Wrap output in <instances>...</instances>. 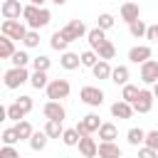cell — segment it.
Masks as SVG:
<instances>
[{
  "label": "cell",
  "mask_w": 158,
  "mask_h": 158,
  "mask_svg": "<svg viewBox=\"0 0 158 158\" xmlns=\"http://www.w3.org/2000/svg\"><path fill=\"white\" fill-rule=\"evenodd\" d=\"M22 20L30 30H42L44 25H49L52 20V12L47 7H37V5H25L22 10Z\"/></svg>",
  "instance_id": "obj_1"
},
{
  "label": "cell",
  "mask_w": 158,
  "mask_h": 158,
  "mask_svg": "<svg viewBox=\"0 0 158 158\" xmlns=\"http://www.w3.org/2000/svg\"><path fill=\"white\" fill-rule=\"evenodd\" d=\"M30 72H27V67H10L7 72H5V86L7 89H20L22 84H27L30 81Z\"/></svg>",
  "instance_id": "obj_2"
},
{
  "label": "cell",
  "mask_w": 158,
  "mask_h": 158,
  "mask_svg": "<svg viewBox=\"0 0 158 158\" xmlns=\"http://www.w3.org/2000/svg\"><path fill=\"white\" fill-rule=\"evenodd\" d=\"M44 91H47V99H49V101H62V99L69 96L72 86H69L67 79H49V84H47Z\"/></svg>",
  "instance_id": "obj_3"
},
{
  "label": "cell",
  "mask_w": 158,
  "mask_h": 158,
  "mask_svg": "<svg viewBox=\"0 0 158 158\" xmlns=\"http://www.w3.org/2000/svg\"><path fill=\"white\" fill-rule=\"evenodd\" d=\"M27 32H30V30H27V25H25V22H20V20H2V35H5V37L25 42Z\"/></svg>",
  "instance_id": "obj_4"
},
{
  "label": "cell",
  "mask_w": 158,
  "mask_h": 158,
  "mask_svg": "<svg viewBox=\"0 0 158 158\" xmlns=\"http://www.w3.org/2000/svg\"><path fill=\"white\" fill-rule=\"evenodd\" d=\"M101 123H104V121L99 118V114H94V111H91V114H86V116L74 126V128L79 131V136H91V133H99Z\"/></svg>",
  "instance_id": "obj_5"
},
{
  "label": "cell",
  "mask_w": 158,
  "mask_h": 158,
  "mask_svg": "<svg viewBox=\"0 0 158 158\" xmlns=\"http://www.w3.org/2000/svg\"><path fill=\"white\" fill-rule=\"evenodd\" d=\"M59 32H62L69 42H77V40H81V37H86V35H89V30H86V25H84L81 20H69Z\"/></svg>",
  "instance_id": "obj_6"
},
{
  "label": "cell",
  "mask_w": 158,
  "mask_h": 158,
  "mask_svg": "<svg viewBox=\"0 0 158 158\" xmlns=\"http://www.w3.org/2000/svg\"><path fill=\"white\" fill-rule=\"evenodd\" d=\"M79 99L86 104V106H101L104 104V91L99 89V86H81L79 89Z\"/></svg>",
  "instance_id": "obj_7"
},
{
  "label": "cell",
  "mask_w": 158,
  "mask_h": 158,
  "mask_svg": "<svg viewBox=\"0 0 158 158\" xmlns=\"http://www.w3.org/2000/svg\"><path fill=\"white\" fill-rule=\"evenodd\" d=\"M153 91L151 89H141V94H138V99L133 101V111L136 114H148L151 109H153Z\"/></svg>",
  "instance_id": "obj_8"
},
{
  "label": "cell",
  "mask_w": 158,
  "mask_h": 158,
  "mask_svg": "<svg viewBox=\"0 0 158 158\" xmlns=\"http://www.w3.org/2000/svg\"><path fill=\"white\" fill-rule=\"evenodd\" d=\"M42 114L47 116V121H64L67 109L62 106V101H47V104L42 106Z\"/></svg>",
  "instance_id": "obj_9"
},
{
  "label": "cell",
  "mask_w": 158,
  "mask_h": 158,
  "mask_svg": "<svg viewBox=\"0 0 158 158\" xmlns=\"http://www.w3.org/2000/svg\"><path fill=\"white\" fill-rule=\"evenodd\" d=\"M141 81L143 84H156L158 81V59H148L141 64Z\"/></svg>",
  "instance_id": "obj_10"
},
{
  "label": "cell",
  "mask_w": 158,
  "mask_h": 158,
  "mask_svg": "<svg viewBox=\"0 0 158 158\" xmlns=\"http://www.w3.org/2000/svg\"><path fill=\"white\" fill-rule=\"evenodd\" d=\"M22 10H25V7L20 5V0H5V2L0 5V12H2L5 20H20Z\"/></svg>",
  "instance_id": "obj_11"
},
{
  "label": "cell",
  "mask_w": 158,
  "mask_h": 158,
  "mask_svg": "<svg viewBox=\"0 0 158 158\" xmlns=\"http://www.w3.org/2000/svg\"><path fill=\"white\" fill-rule=\"evenodd\" d=\"M118 12H121V20L128 22V25L136 22V20H141V5L138 2H123Z\"/></svg>",
  "instance_id": "obj_12"
},
{
  "label": "cell",
  "mask_w": 158,
  "mask_h": 158,
  "mask_svg": "<svg viewBox=\"0 0 158 158\" xmlns=\"http://www.w3.org/2000/svg\"><path fill=\"white\" fill-rule=\"evenodd\" d=\"M151 54H153V52H151L148 44H136V47L128 49V59H131L133 64H143V62H148Z\"/></svg>",
  "instance_id": "obj_13"
},
{
  "label": "cell",
  "mask_w": 158,
  "mask_h": 158,
  "mask_svg": "<svg viewBox=\"0 0 158 158\" xmlns=\"http://www.w3.org/2000/svg\"><path fill=\"white\" fill-rule=\"evenodd\" d=\"M79 153H81L84 158H96V156H99V143H96L91 136H81V141H79Z\"/></svg>",
  "instance_id": "obj_14"
},
{
  "label": "cell",
  "mask_w": 158,
  "mask_h": 158,
  "mask_svg": "<svg viewBox=\"0 0 158 158\" xmlns=\"http://www.w3.org/2000/svg\"><path fill=\"white\" fill-rule=\"evenodd\" d=\"M99 158H123V153H121L118 143H114V141H101V143H99Z\"/></svg>",
  "instance_id": "obj_15"
},
{
  "label": "cell",
  "mask_w": 158,
  "mask_h": 158,
  "mask_svg": "<svg viewBox=\"0 0 158 158\" xmlns=\"http://www.w3.org/2000/svg\"><path fill=\"white\" fill-rule=\"evenodd\" d=\"M133 114H136V111H133V106H131V104H126V101H121V99L111 104V116H114V118H131Z\"/></svg>",
  "instance_id": "obj_16"
},
{
  "label": "cell",
  "mask_w": 158,
  "mask_h": 158,
  "mask_svg": "<svg viewBox=\"0 0 158 158\" xmlns=\"http://www.w3.org/2000/svg\"><path fill=\"white\" fill-rule=\"evenodd\" d=\"M79 64H81V54H74V52H62V57H59V67L62 69H79Z\"/></svg>",
  "instance_id": "obj_17"
},
{
  "label": "cell",
  "mask_w": 158,
  "mask_h": 158,
  "mask_svg": "<svg viewBox=\"0 0 158 158\" xmlns=\"http://www.w3.org/2000/svg\"><path fill=\"white\" fill-rule=\"evenodd\" d=\"M128 79H131V72H128V67H126V64L114 67V72H111V81H114L116 86H126V84H128Z\"/></svg>",
  "instance_id": "obj_18"
},
{
  "label": "cell",
  "mask_w": 158,
  "mask_h": 158,
  "mask_svg": "<svg viewBox=\"0 0 158 158\" xmlns=\"http://www.w3.org/2000/svg\"><path fill=\"white\" fill-rule=\"evenodd\" d=\"M86 42H89V47L96 52L104 42H106V32L101 30V27H94V30H89V35H86Z\"/></svg>",
  "instance_id": "obj_19"
},
{
  "label": "cell",
  "mask_w": 158,
  "mask_h": 158,
  "mask_svg": "<svg viewBox=\"0 0 158 158\" xmlns=\"http://www.w3.org/2000/svg\"><path fill=\"white\" fill-rule=\"evenodd\" d=\"M146 133L148 131H143V128H128V133H126V141H128V146H136V148H141V146H146Z\"/></svg>",
  "instance_id": "obj_20"
},
{
  "label": "cell",
  "mask_w": 158,
  "mask_h": 158,
  "mask_svg": "<svg viewBox=\"0 0 158 158\" xmlns=\"http://www.w3.org/2000/svg\"><path fill=\"white\" fill-rule=\"evenodd\" d=\"M17 49H15V40H10V37H0V57L2 59H12V54H15Z\"/></svg>",
  "instance_id": "obj_21"
},
{
  "label": "cell",
  "mask_w": 158,
  "mask_h": 158,
  "mask_svg": "<svg viewBox=\"0 0 158 158\" xmlns=\"http://www.w3.org/2000/svg\"><path fill=\"white\" fill-rule=\"evenodd\" d=\"M138 94H141V89H138L136 84H126V86H121V101H126V104H131V106H133V101L138 99Z\"/></svg>",
  "instance_id": "obj_22"
},
{
  "label": "cell",
  "mask_w": 158,
  "mask_h": 158,
  "mask_svg": "<svg viewBox=\"0 0 158 158\" xmlns=\"http://www.w3.org/2000/svg\"><path fill=\"white\" fill-rule=\"evenodd\" d=\"M47 141H49V136H47L44 131H35V133H32V138H30L27 143H30V148H32V151H44Z\"/></svg>",
  "instance_id": "obj_23"
},
{
  "label": "cell",
  "mask_w": 158,
  "mask_h": 158,
  "mask_svg": "<svg viewBox=\"0 0 158 158\" xmlns=\"http://www.w3.org/2000/svg\"><path fill=\"white\" fill-rule=\"evenodd\" d=\"M42 131H44L49 138H62V136H64V126H62V121H47Z\"/></svg>",
  "instance_id": "obj_24"
},
{
  "label": "cell",
  "mask_w": 158,
  "mask_h": 158,
  "mask_svg": "<svg viewBox=\"0 0 158 158\" xmlns=\"http://www.w3.org/2000/svg\"><path fill=\"white\" fill-rule=\"evenodd\" d=\"M99 138H101V141H116V138H118V128H116V123H101V128H99Z\"/></svg>",
  "instance_id": "obj_25"
},
{
  "label": "cell",
  "mask_w": 158,
  "mask_h": 158,
  "mask_svg": "<svg viewBox=\"0 0 158 158\" xmlns=\"http://www.w3.org/2000/svg\"><path fill=\"white\" fill-rule=\"evenodd\" d=\"M67 44H69V40H67L59 30L49 37V47H52V49H57V52H67Z\"/></svg>",
  "instance_id": "obj_26"
},
{
  "label": "cell",
  "mask_w": 158,
  "mask_h": 158,
  "mask_svg": "<svg viewBox=\"0 0 158 158\" xmlns=\"http://www.w3.org/2000/svg\"><path fill=\"white\" fill-rule=\"evenodd\" d=\"M96 54H99V59H104V62H109V59H114L116 57V47H114V42H104L99 49H96Z\"/></svg>",
  "instance_id": "obj_27"
},
{
  "label": "cell",
  "mask_w": 158,
  "mask_h": 158,
  "mask_svg": "<svg viewBox=\"0 0 158 158\" xmlns=\"http://www.w3.org/2000/svg\"><path fill=\"white\" fill-rule=\"evenodd\" d=\"M91 72H94V77H96V79H111V72H114V67H111L109 62H104V59H101V62H99V64H96Z\"/></svg>",
  "instance_id": "obj_28"
},
{
  "label": "cell",
  "mask_w": 158,
  "mask_h": 158,
  "mask_svg": "<svg viewBox=\"0 0 158 158\" xmlns=\"http://www.w3.org/2000/svg\"><path fill=\"white\" fill-rule=\"evenodd\" d=\"M5 116H7L10 121H15V123H20V121H25V116H27V114H25V111L20 109V104H10V106L5 109Z\"/></svg>",
  "instance_id": "obj_29"
},
{
  "label": "cell",
  "mask_w": 158,
  "mask_h": 158,
  "mask_svg": "<svg viewBox=\"0 0 158 158\" xmlns=\"http://www.w3.org/2000/svg\"><path fill=\"white\" fill-rule=\"evenodd\" d=\"M15 128H17V136H20V141H30L32 138V133H35V128H32V123L25 118V121H20V123H15Z\"/></svg>",
  "instance_id": "obj_30"
},
{
  "label": "cell",
  "mask_w": 158,
  "mask_h": 158,
  "mask_svg": "<svg viewBox=\"0 0 158 158\" xmlns=\"http://www.w3.org/2000/svg\"><path fill=\"white\" fill-rule=\"evenodd\" d=\"M128 32H131V37H146V32H148V25L143 22V20H136V22H131L128 25Z\"/></svg>",
  "instance_id": "obj_31"
},
{
  "label": "cell",
  "mask_w": 158,
  "mask_h": 158,
  "mask_svg": "<svg viewBox=\"0 0 158 158\" xmlns=\"http://www.w3.org/2000/svg\"><path fill=\"white\" fill-rule=\"evenodd\" d=\"M99 62H101V59H99V54H96L94 49H86V52H81V67H89V69H94Z\"/></svg>",
  "instance_id": "obj_32"
},
{
  "label": "cell",
  "mask_w": 158,
  "mask_h": 158,
  "mask_svg": "<svg viewBox=\"0 0 158 158\" xmlns=\"http://www.w3.org/2000/svg\"><path fill=\"white\" fill-rule=\"evenodd\" d=\"M30 84H32L35 89H47V84H49V79H47V72H32V77H30Z\"/></svg>",
  "instance_id": "obj_33"
},
{
  "label": "cell",
  "mask_w": 158,
  "mask_h": 158,
  "mask_svg": "<svg viewBox=\"0 0 158 158\" xmlns=\"http://www.w3.org/2000/svg\"><path fill=\"white\" fill-rule=\"evenodd\" d=\"M17 141H20V136H17V128L15 126L2 128V146H15Z\"/></svg>",
  "instance_id": "obj_34"
},
{
  "label": "cell",
  "mask_w": 158,
  "mask_h": 158,
  "mask_svg": "<svg viewBox=\"0 0 158 158\" xmlns=\"http://www.w3.org/2000/svg\"><path fill=\"white\" fill-rule=\"evenodd\" d=\"M79 141H81V136H79L77 128H64V136H62L64 146H79Z\"/></svg>",
  "instance_id": "obj_35"
},
{
  "label": "cell",
  "mask_w": 158,
  "mask_h": 158,
  "mask_svg": "<svg viewBox=\"0 0 158 158\" xmlns=\"http://www.w3.org/2000/svg\"><path fill=\"white\" fill-rule=\"evenodd\" d=\"M10 62H12V67H27V64L32 62V57H30L25 49H17V52L12 54V59H10Z\"/></svg>",
  "instance_id": "obj_36"
},
{
  "label": "cell",
  "mask_w": 158,
  "mask_h": 158,
  "mask_svg": "<svg viewBox=\"0 0 158 158\" xmlns=\"http://www.w3.org/2000/svg\"><path fill=\"white\" fill-rule=\"evenodd\" d=\"M49 64H52V59H49V57H44V54L32 57V69H35V72H47V69H49Z\"/></svg>",
  "instance_id": "obj_37"
},
{
  "label": "cell",
  "mask_w": 158,
  "mask_h": 158,
  "mask_svg": "<svg viewBox=\"0 0 158 158\" xmlns=\"http://www.w3.org/2000/svg\"><path fill=\"white\" fill-rule=\"evenodd\" d=\"M114 25H116V20H114L111 12H101V15H99V25H96V27H101V30L106 32V30H111Z\"/></svg>",
  "instance_id": "obj_38"
},
{
  "label": "cell",
  "mask_w": 158,
  "mask_h": 158,
  "mask_svg": "<svg viewBox=\"0 0 158 158\" xmlns=\"http://www.w3.org/2000/svg\"><path fill=\"white\" fill-rule=\"evenodd\" d=\"M22 44H25L27 49H32V47H37V44H40V30H30Z\"/></svg>",
  "instance_id": "obj_39"
},
{
  "label": "cell",
  "mask_w": 158,
  "mask_h": 158,
  "mask_svg": "<svg viewBox=\"0 0 158 158\" xmlns=\"http://www.w3.org/2000/svg\"><path fill=\"white\" fill-rule=\"evenodd\" d=\"M15 104H20V109H22L25 114H30V111H32V106H35V104H32V96H25V94H22V96H17V101H15Z\"/></svg>",
  "instance_id": "obj_40"
},
{
  "label": "cell",
  "mask_w": 158,
  "mask_h": 158,
  "mask_svg": "<svg viewBox=\"0 0 158 158\" xmlns=\"http://www.w3.org/2000/svg\"><path fill=\"white\" fill-rule=\"evenodd\" d=\"M0 158H22V156H20V151L15 146H2L0 148Z\"/></svg>",
  "instance_id": "obj_41"
},
{
  "label": "cell",
  "mask_w": 158,
  "mask_h": 158,
  "mask_svg": "<svg viewBox=\"0 0 158 158\" xmlns=\"http://www.w3.org/2000/svg\"><path fill=\"white\" fill-rule=\"evenodd\" d=\"M146 146L153 148V151H158V131H148L146 133Z\"/></svg>",
  "instance_id": "obj_42"
},
{
  "label": "cell",
  "mask_w": 158,
  "mask_h": 158,
  "mask_svg": "<svg viewBox=\"0 0 158 158\" xmlns=\"http://www.w3.org/2000/svg\"><path fill=\"white\" fill-rule=\"evenodd\" d=\"M138 158H158V151H153L148 146H141L138 148Z\"/></svg>",
  "instance_id": "obj_43"
},
{
  "label": "cell",
  "mask_w": 158,
  "mask_h": 158,
  "mask_svg": "<svg viewBox=\"0 0 158 158\" xmlns=\"http://www.w3.org/2000/svg\"><path fill=\"white\" fill-rule=\"evenodd\" d=\"M146 40H151V42H158V25H148Z\"/></svg>",
  "instance_id": "obj_44"
},
{
  "label": "cell",
  "mask_w": 158,
  "mask_h": 158,
  "mask_svg": "<svg viewBox=\"0 0 158 158\" xmlns=\"http://www.w3.org/2000/svg\"><path fill=\"white\" fill-rule=\"evenodd\" d=\"M47 0H30V5H37V7H44Z\"/></svg>",
  "instance_id": "obj_45"
},
{
  "label": "cell",
  "mask_w": 158,
  "mask_h": 158,
  "mask_svg": "<svg viewBox=\"0 0 158 158\" xmlns=\"http://www.w3.org/2000/svg\"><path fill=\"white\" fill-rule=\"evenodd\" d=\"M151 91H153V96H156V99H158V81H156V84H153V89H151Z\"/></svg>",
  "instance_id": "obj_46"
},
{
  "label": "cell",
  "mask_w": 158,
  "mask_h": 158,
  "mask_svg": "<svg viewBox=\"0 0 158 158\" xmlns=\"http://www.w3.org/2000/svg\"><path fill=\"white\" fill-rule=\"evenodd\" d=\"M52 2H54V5H64L67 0H52Z\"/></svg>",
  "instance_id": "obj_47"
}]
</instances>
